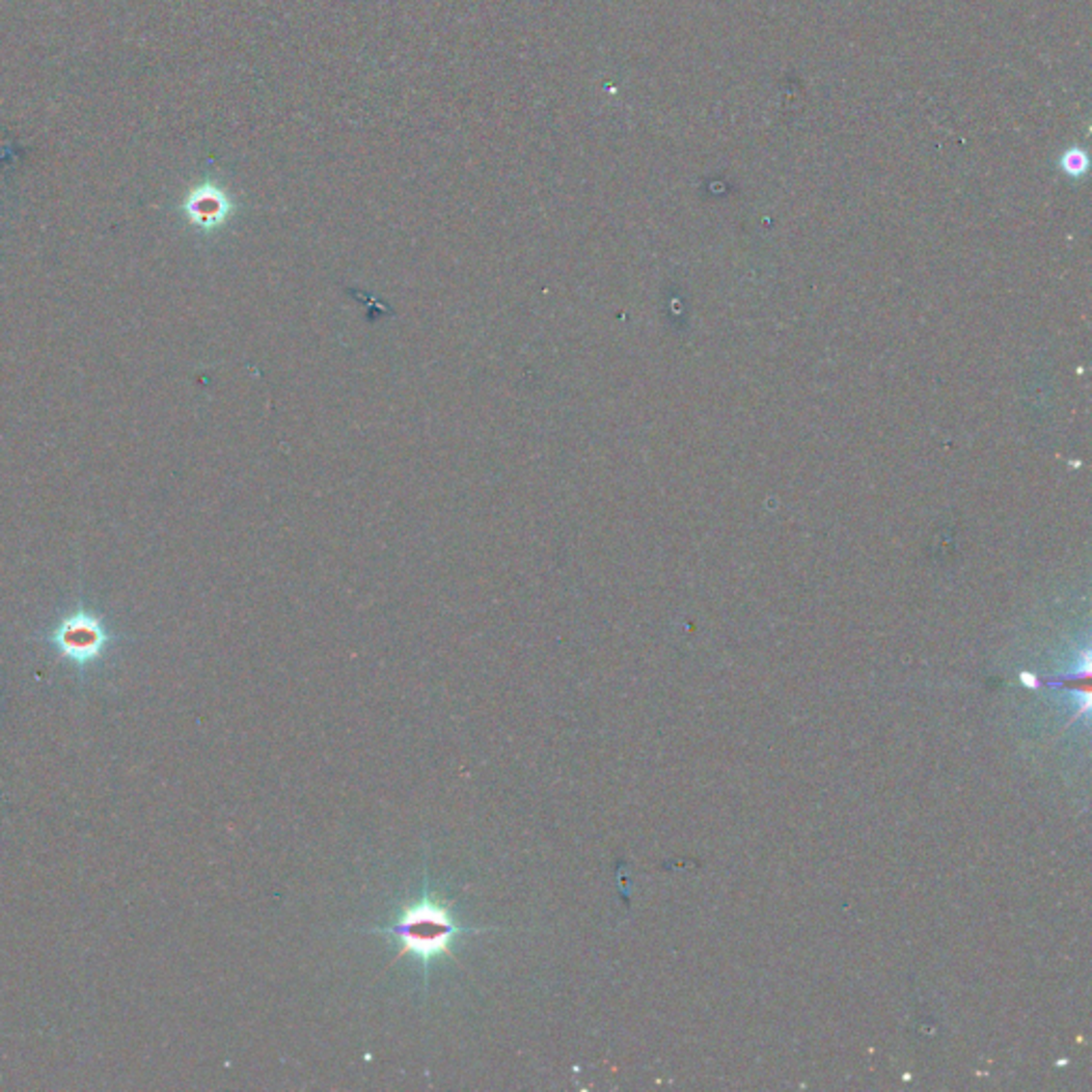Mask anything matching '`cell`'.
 <instances>
[{
  "label": "cell",
  "mask_w": 1092,
  "mask_h": 1092,
  "mask_svg": "<svg viewBox=\"0 0 1092 1092\" xmlns=\"http://www.w3.org/2000/svg\"><path fill=\"white\" fill-rule=\"evenodd\" d=\"M491 926L474 928L459 922L454 907L433 892L429 873H424L421 894L412 901L403 903L389 924L366 928V933L391 937L397 947V958H412L423 970L424 988L429 984L431 967L440 960L454 956V945L461 937L491 933Z\"/></svg>",
  "instance_id": "1"
},
{
  "label": "cell",
  "mask_w": 1092,
  "mask_h": 1092,
  "mask_svg": "<svg viewBox=\"0 0 1092 1092\" xmlns=\"http://www.w3.org/2000/svg\"><path fill=\"white\" fill-rule=\"evenodd\" d=\"M109 642L105 625L90 613L79 611L58 625L54 632V644L67 660L75 664H90L103 653Z\"/></svg>",
  "instance_id": "2"
},
{
  "label": "cell",
  "mask_w": 1092,
  "mask_h": 1092,
  "mask_svg": "<svg viewBox=\"0 0 1092 1092\" xmlns=\"http://www.w3.org/2000/svg\"><path fill=\"white\" fill-rule=\"evenodd\" d=\"M190 211H192V216H195V220L204 222V225H205V222H211V220H216L220 216L222 201H220V197L205 192V195H199V197L192 199Z\"/></svg>",
  "instance_id": "3"
},
{
  "label": "cell",
  "mask_w": 1092,
  "mask_h": 1092,
  "mask_svg": "<svg viewBox=\"0 0 1092 1092\" xmlns=\"http://www.w3.org/2000/svg\"><path fill=\"white\" fill-rule=\"evenodd\" d=\"M1060 167H1063L1065 174L1071 176V177L1084 176L1086 169H1088L1086 151L1079 150V148H1069L1067 151H1063V156H1060Z\"/></svg>",
  "instance_id": "4"
},
{
  "label": "cell",
  "mask_w": 1092,
  "mask_h": 1092,
  "mask_svg": "<svg viewBox=\"0 0 1092 1092\" xmlns=\"http://www.w3.org/2000/svg\"><path fill=\"white\" fill-rule=\"evenodd\" d=\"M1023 681H1024V685H1028V687H1037V685H1039V681L1035 679V676L1028 674V672L1023 674Z\"/></svg>",
  "instance_id": "5"
}]
</instances>
